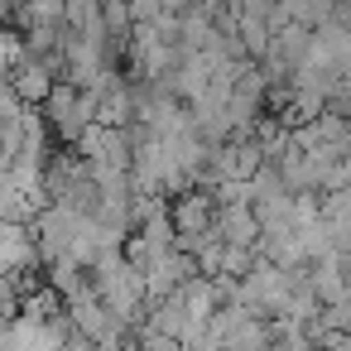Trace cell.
Returning a JSON list of instances; mask_svg holds the SVG:
<instances>
[{
	"mask_svg": "<svg viewBox=\"0 0 351 351\" xmlns=\"http://www.w3.org/2000/svg\"><path fill=\"white\" fill-rule=\"evenodd\" d=\"M169 217H173V226H178L183 250H193L197 241L217 236V217H221V207H217L212 188H188V193L173 197V212H169Z\"/></svg>",
	"mask_w": 351,
	"mask_h": 351,
	"instance_id": "6da1fadb",
	"label": "cell"
},
{
	"mask_svg": "<svg viewBox=\"0 0 351 351\" xmlns=\"http://www.w3.org/2000/svg\"><path fill=\"white\" fill-rule=\"evenodd\" d=\"M92 169H125L135 164V130H106V125H92L77 145H73Z\"/></svg>",
	"mask_w": 351,
	"mask_h": 351,
	"instance_id": "7a4b0ae2",
	"label": "cell"
},
{
	"mask_svg": "<svg viewBox=\"0 0 351 351\" xmlns=\"http://www.w3.org/2000/svg\"><path fill=\"white\" fill-rule=\"evenodd\" d=\"M58 82H63V77H58V68H53V63H44V58H29L20 73H10V77H5V87H15V92H20V101H25L29 111H44V106H49V97L58 92Z\"/></svg>",
	"mask_w": 351,
	"mask_h": 351,
	"instance_id": "3957f363",
	"label": "cell"
},
{
	"mask_svg": "<svg viewBox=\"0 0 351 351\" xmlns=\"http://www.w3.org/2000/svg\"><path fill=\"white\" fill-rule=\"evenodd\" d=\"M10 29H68V0H25V10Z\"/></svg>",
	"mask_w": 351,
	"mask_h": 351,
	"instance_id": "277c9868",
	"label": "cell"
},
{
	"mask_svg": "<svg viewBox=\"0 0 351 351\" xmlns=\"http://www.w3.org/2000/svg\"><path fill=\"white\" fill-rule=\"evenodd\" d=\"M308 284H313V293H317V298H322V308H327V303H337V298L346 293L351 274H346V265H341V255H337V260L313 265V269H308Z\"/></svg>",
	"mask_w": 351,
	"mask_h": 351,
	"instance_id": "5b68a950",
	"label": "cell"
},
{
	"mask_svg": "<svg viewBox=\"0 0 351 351\" xmlns=\"http://www.w3.org/2000/svg\"><path fill=\"white\" fill-rule=\"evenodd\" d=\"M97 351H140L135 341H121V346H97Z\"/></svg>",
	"mask_w": 351,
	"mask_h": 351,
	"instance_id": "8992f818",
	"label": "cell"
},
{
	"mask_svg": "<svg viewBox=\"0 0 351 351\" xmlns=\"http://www.w3.org/2000/svg\"><path fill=\"white\" fill-rule=\"evenodd\" d=\"M346 130H351V111H346Z\"/></svg>",
	"mask_w": 351,
	"mask_h": 351,
	"instance_id": "52a82bcc",
	"label": "cell"
}]
</instances>
